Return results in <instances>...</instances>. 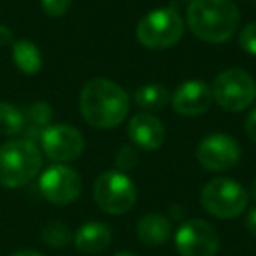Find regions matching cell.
Masks as SVG:
<instances>
[{"instance_id":"obj_25","label":"cell","mask_w":256,"mask_h":256,"mask_svg":"<svg viewBox=\"0 0 256 256\" xmlns=\"http://www.w3.org/2000/svg\"><path fill=\"white\" fill-rule=\"evenodd\" d=\"M246 226L251 232L252 237H256V207H252L248 212V216H246Z\"/></svg>"},{"instance_id":"obj_9","label":"cell","mask_w":256,"mask_h":256,"mask_svg":"<svg viewBox=\"0 0 256 256\" xmlns=\"http://www.w3.org/2000/svg\"><path fill=\"white\" fill-rule=\"evenodd\" d=\"M40 193L44 198L56 206H67L78 200L81 195V178L74 168L64 164H58L44 170L39 181Z\"/></svg>"},{"instance_id":"obj_11","label":"cell","mask_w":256,"mask_h":256,"mask_svg":"<svg viewBox=\"0 0 256 256\" xmlns=\"http://www.w3.org/2000/svg\"><path fill=\"white\" fill-rule=\"evenodd\" d=\"M40 146L50 160L64 164L81 156L84 137L70 124H50L40 137Z\"/></svg>"},{"instance_id":"obj_26","label":"cell","mask_w":256,"mask_h":256,"mask_svg":"<svg viewBox=\"0 0 256 256\" xmlns=\"http://www.w3.org/2000/svg\"><path fill=\"white\" fill-rule=\"evenodd\" d=\"M14 42V37H12V32L8 28V26L0 25V46H8V44Z\"/></svg>"},{"instance_id":"obj_29","label":"cell","mask_w":256,"mask_h":256,"mask_svg":"<svg viewBox=\"0 0 256 256\" xmlns=\"http://www.w3.org/2000/svg\"><path fill=\"white\" fill-rule=\"evenodd\" d=\"M114 256H136L134 252H128V251H120V252H116Z\"/></svg>"},{"instance_id":"obj_7","label":"cell","mask_w":256,"mask_h":256,"mask_svg":"<svg viewBox=\"0 0 256 256\" xmlns=\"http://www.w3.org/2000/svg\"><path fill=\"white\" fill-rule=\"evenodd\" d=\"M95 202L104 212L124 214L136 204L137 192L134 181L120 170H107L100 174L93 186Z\"/></svg>"},{"instance_id":"obj_21","label":"cell","mask_w":256,"mask_h":256,"mask_svg":"<svg viewBox=\"0 0 256 256\" xmlns=\"http://www.w3.org/2000/svg\"><path fill=\"white\" fill-rule=\"evenodd\" d=\"M114 162H116V165H118V168H120V170H123V172L132 170V168L137 165V162H139V154H137L136 148L121 146L120 151L116 153Z\"/></svg>"},{"instance_id":"obj_14","label":"cell","mask_w":256,"mask_h":256,"mask_svg":"<svg viewBox=\"0 0 256 256\" xmlns=\"http://www.w3.org/2000/svg\"><path fill=\"white\" fill-rule=\"evenodd\" d=\"M112 240V234H110L109 226L100 221H90L84 223L78 232H76L74 244L84 254H96V252L104 251Z\"/></svg>"},{"instance_id":"obj_1","label":"cell","mask_w":256,"mask_h":256,"mask_svg":"<svg viewBox=\"0 0 256 256\" xmlns=\"http://www.w3.org/2000/svg\"><path fill=\"white\" fill-rule=\"evenodd\" d=\"M79 109L88 124L109 130L126 118L130 96L114 81L96 78L86 82L82 88L79 95Z\"/></svg>"},{"instance_id":"obj_23","label":"cell","mask_w":256,"mask_h":256,"mask_svg":"<svg viewBox=\"0 0 256 256\" xmlns=\"http://www.w3.org/2000/svg\"><path fill=\"white\" fill-rule=\"evenodd\" d=\"M70 2L72 0H40L44 12H46L48 16H51V18H60V16H64L65 12L68 11V8H70Z\"/></svg>"},{"instance_id":"obj_20","label":"cell","mask_w":256,"mask_h":256,"mask_svg":"<svg viewBox=\"0 0 256 256\" xmlns=\"http://www.w3.org/2000/svg\"><path fill=\"white\" fill-rule=\"evenodd\" d=\"M44 244L51 246V248H65L72 242V234L64 223L60 221H51L40 232Z\"/></svg>"},{"instance_id":"obj_10","label":"cell","mask_w":256,"mask_h":256,"mask_svg":"<svg viewBox=\"0 0 256 256\" xmlns=\"http://www.w3.org/2000/svg\"><path fill=\"white\" fill-rule=\"evenodd\" d=\"M196 160L210 172L230 170L240 160V146L234 137L224 134H212L198 144Z\"/></svg>"},{"instance_id":"obj_8","label":"cell","mask_w":256,"mask_h":256,"mask_svg":"<svg viewBox=\"0 0 256 256\" xmlns=\"http://www.w3.org/2000/svg\"><path fill=\"white\" fill-rule=\"evenodd\" d=\"M176 248L181 256H214L220 249V237L210 223L190 220L176 232Z\"/></svg>"},{"instance_id":"obj_17","label":"cell","mask_w":256,"mask_h":256,"mask_svg":"<svg viewBox=\"0 0 256 256\" xmlns=\"http://www.w3.org/2000/svg\"><path fill=\"white\" fill-rule=\"evenodd\" d=\"M12 58L16 67L26 76H36L42 67V54L32 40L23 39L12 42Z\"/></svg>"},{"instance_id":"obj_24","label":"cell","mask_w":256,"mask_h":256,"mask_svg":"<svg viewBox=\"0 0 256 256\" xmlns=\"http://www.w3.org/2000/svg\"><path fill=\"white\" fill-rule=\"evenodd\" d=\"M244 128H246V134L248 137L256 142V109H252L251 112L246 116V121H244Z\"/></svg>"},{"instance_id":"obj_15","label":"cell","mask_w":256,"mask_h":256,"mask_svg":"<svg viewBox=\"0 0 256 256\" xmlns=\"http://www.w3.org/2000/svg\"><path fill=\"white\" fill-rule=\"evenodd\" d=\"M172 226L165 216L156 212L146 214L137 223V235L146 246H162L170 238Z\"/></svg>"},{"instance_id":"obj_27","label":"cell","mask_w":256,"mask_h":256,"mask_svg":"<svg viewBox=\"0 0 256 256\" xmlns=\"http://www.w3.org/2000/svg\"><path fill=\"white\" fill-rule=\"evenodd\" d=\"M12 256H42V254H40V252H37V251H32V249H25V251L14 252Z\"/></svg>"},{"instance_id":"obj_2","label":"cell","mask_w":256,"mask_h":256,"mask_svg":"<svg viewBox=\"0 0 256 256\" xmlns=\"http://www.w3.org/2000/svg\"><path fill=\"white\" fill-rule=\"evenodd\" d=\"M186 22L198 39L221 44L230 40L238 28L240 14L232 0H192L186 9Z\"/></svg>"},{"instance_id":"obj_13","label":"cell","mask_w":256,"mask_h":256,"mask_svg":"<svg viewBox=\"0 0 256 256\" xmlns=\"http://www.w3.org/2000/svg\"><path fill=\"white\" fill-rule=\"evenodd\" d=\"M128 137L136 146L148 151H154L164 144L165 126L153 114L140 112L128 123Z\"/></svg>"},{"instance_id":"obj_4","label":"cell","mask_w":256,"mask_h":256,"mask_svg":"<svg viewBox=\"0 0 256 256\" xmlns=\"http://www.w3.org/2000/svg\"><path fill=\"white\" fill-rule=\"evenodd\" d=\"M200 202L214 218L232 220L240 216L249 202L248 190L228 178H216L202 188Z\"/></svg>"},{"instance_id":"obj_19","label":"cell","mask_w":256,"mask_h":256,"mask_svg":"<svg viewBox=\"0 0 256 256\" xmlns=\"http://www.w3.org/2000/svg\"><path fill=\"white\" fill-rule=\"evenodd\" d=\"M25 130V114L9 102H0V134L16 137Z\"/></svg>"},{"instance_id":"obj_18","label":"cell","mask_w":256,"mask_h":256,"mask_svg":"<svg viewBox=\"0 0 256 256\" xmlns=\"http://www.w3.org/2000/svg\"><path fill=\"white\" fill-rule=\"evenodd\" d=\"M168 100H170L168 90L164 84H156V82L140 86L134 95V104L146 110L164 109L168 104Z\"/></svg>"},{"instance_id":"obj_3","label":"cell","mask_w":256,"mask_h":256,"mask_svg":"<svg viewBox=\"0 0 256 256\" xmlns=\"http://www.w3.org/2000/svg\"><path fill=\"white\" fill-rule=\"evenodd\" d=\"M42 154L36 142L14 139L0 146V184L4 188L25 186L39 174Z\"/></svg>"},{"instance_id":"obj_22","label":"cell","mask_w":256,"mask_h":256,"mask_svg":"<svg viewBox=\"0 0 256 256\" xmlns=\"http://www.w3.org/2000/svg\"><path fill=\"white\" fill-rule=\"evenodd\" d=\"M238 44H240L242 51H246V53H249V54H256V22L248 23V25L240 30Z\"/></svg>"},{"instance_id":"obj_28","label":"cell","mask_w":256,"mask_h":256,"mask_svg":"<svg viewBox=\"0 0 256 256\" xmlns=\"http://www.w3.org/2000/svg\"><path fill=\"white\" fill-rule=\"evenodd\" d=\"M248 196H249V198H254L256 200V181H252L251 188H249V192H248Z\"/></svg>"},{"instance_id":"obj_6","label":"cell","mask_w":256,"mask_h":256,"mask_svg":"<svg viewBox=\"0 0 256 256\" xmlns=\"http://www.w3.org/2000/svg\"><path fill=\"white\" fill-rule=\"evenodd\" d=\"M212 96L224 110L240 112L254 102L256 82L242 68H226L214 79Z\"/></svg>"},{"instance_id":"obj_12","label":"cell","mask_w":256,"mask_h":256,"mask_svg":"<svg viewBox=\"0 0 256 256\" xmlns=\"http://www.w3.org/2000/svg\"><path fill=\"white\" fill-rule=\"evenodd\" d=\"M172 107L181 116H200L212 106V88L204 81H184L178 86L170 98Z\"/></svg>"},{"instance_id":"obj_16","label":"cell","mask_w":256,"mask_h":256,"mask_svg":"<svg viewBox=\"0 0 256 256\" xmlns=\"http://www.w3.org/2000/svg\"><path fill=\"white\" fill-rule=\"evenodd\" d=\"M25 139L32 140V142H40L44 130L50 126L51 120H53V109L50 104L46 102H34L32 106L26 107L25 112Z\"/></svg>"},{"instance_id":"obj_5","label":"cell","mask_w":256,"mask_h":256,"mask_svg":"<svg viewBox=\"0 0 256 256\" xmlns=\"http://www.w3.org/2000/svg\"><path fill=\"white\" fill-rule=\"evenodd\" d=\"M184 23L170 8L154 9L137 25V40L148 50H167L181 40Z\"/></svg>"}]
</instances>
